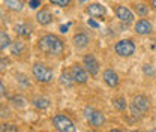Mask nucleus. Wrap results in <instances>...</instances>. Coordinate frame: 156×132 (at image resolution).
<instances>
[{
	"label": "nucleus",
	"mask_w": 156,
	"mask_h": 132,
	"mask_svg": "<svg viewBox=\"0 0 156 132\" xmlns=\"http://www.w3.org/2000/svg\"><path fill=\"white\" fill-rule=\"evenodd\" d=\"M38 48L42 53H45L47 56L60 57L63 54V51H65V42L58 36H56V35L47 33V35H44V36L39 38Z\"/></svg>",
	"instance_id": "nucleus-1"
},
{
	"label": "nucleus",
	"mask_w": 156,
	"mask_h": 132,
	"mask_svg": "<svg viewBox=\"0 0 156 132\" xmlns=\"http://www.w3.org/2000/svg\"><path fill=\"white\" fill-rule=\"evenodd\" d=\"M32 74H33V78L42 84L51 83L53 78H54V72L48 66H45L44 63H35L33 68H32Z\"/></svg>",
	"instance_id": "nucleus-2"
},
{
	"label": "nucleus",
	"mask_w": 156,
	"mask_h": 132,
	"mask_svg": "<svg viewBox=\"0 0 156 132\" xmlns=\"http://www.w3.org/2000/svg\"><path fill=\"white\" fill-rule=\"evenodd\" d=\"M149 108H150V101L146 95L134 96V99L131 102V111L134 116H143L149 111Z\"/></svg>",
	"instance_id": "nucleus-3"
},
{
	"label": "nucleus",
	"mask_w": 156,
	"mask_h": 132,
	"mask_svg": "<svg viewBox=\"0 0 156 132\" xmlns=\"http://www.w3.org/2000/svg\"><path fill=\"white\" fill-rule=\"evenodd\" d=\"M53 125L58 132H75L77 128L74 125V122L71 120V117L65 116V114H56L53 117Z\"/></svg>",
	"instance_id": "nucleus-4"
},
{
	"label": "nucleus",
	"mask_w": 156,
	"mask_h": 132,
	"mask_svg": "<svg viewBox=\"0 0 156 132\" xmlns=\"http://www.w3.org/2000/svg\"><path fill=\"white\" fill-rule=\"evenodd\" d=\"M84 117L89 122V125L95 126V128H99L105 123V116L102 114V111H99L93 107H86L84 108Z\"/></svg>",
	"instance_id": "nucleus-5"
},
{
	"label": "nucleus",
	"mask_w": 156,
	"mask_h": 132,
	"mask_svg": "<svg viewBox=\"0 0 156 132\" xmlns=\"http://www.w3.org/2000/svg\"><path fill=\"white\" fill-rule=\"evenodd\" d=\"M114 51L120 57H131L135 53V44L131 39H122L114 45Z\"/></svg>",
	"instance_id": "nucleus-6"
},
{
	"label": "nucleus",
	"mask_w": 156,
	"mask_h": 132,
	"mask_svg": "<svg viewBox=\"0 0 156 132\" xmlns=\"http://www.w3.org/2000/svg\"><path fill=\"white\" fill-rule=\"evenodd\" d=\"M71 77H72V80L77 83V84H86L87 83V80H89V72L86 71V68L84 66H81V65H72L71 66Z\"/></svg>",
	"instance_id": "nucleus-7"
},
{
	"label": "nucleus",
	"mask_w": 156,
	"mask_h": 132,
	"mask_svg": "<svg viewBox=\"0 0 156 132\" xmlns=\"http://www.w3.org/2000/svg\"><path fill=\"white\" fill-rule=\"evenodd\" d=\"M83 66L86 68V71L90 75H98V72H99V62L93 54H86L83 57Z\"/></svg>",
	"instance_id": "nucleus-8"
},
{
	"label": "nucleus",
	"mask_w": 156,
	"mask_h": 132,
	"mask_svg": "<svg viewBox=\"0 0 156 132\" xmlns=\"http://www.w3.org/2000/svg\"><path fill=\"white\" fill-rule=\"evenodd\" d=\"M116 15L120 21H123V23H126V24H129V23L134 21V14H132V11H131L129 8L123 6V5H119L116 8Z\"/></svg>",
	"instance_id": "nucleus-9"
},
{
	"label": "nucleus",
	"mask_w": 156,
	"mask_h": 132,
	"mask_svg": "<svg viewBox=\"0 0 156 132\" xmlns=\"http://www.w3.org/2000/svg\"><path fill=\"white\" fill-rule=\"evenodd\" d=\"M86 12H87L90 17H93V18H102V17H105L107 9H105V6H102L101 3H90V5L86 8Z\"/></svg>",
	"instance_id": "nucleus-10"
},
{
	"label": "nucleus",
	"mask_w": 156,
	"mask_h": 132,
	"mask_svg": "<svg viewBox=\"0 0 156 132\" xmlns=\"http://www.w3.org/2000/svg\"><path fill=\"white\" fill-rule=\"evenodd\" d=\"M153 30V26L149 20L141 18L135 23V33L136 35H150Z\"/></svg>",
	"instance_id": "nucleus-11"
},
{
	"label": "nucleus",
	"mask_w": 156,
	"mask_h": 132,
	"mask_svg": "<svg viewBox=\"0 0 156 132\" xmlns=\"http://www.w3.org/2000/svg\"><path fill=\"white\" fill-rule=\"evenodd\" d=\"M102 77H104V81L107 83V86H110V87H113V89L120 84V78H119V75H117V72H114V71L110 69V68L104 71Z\"/></svg>",
	"instance_id": "nucleus-12"
},
{
	"label": "nucleus",
	"mask_w": 156,
	"mask_h": 132,
	"mask_svg": "<svg viewBox=\"0 0 156 132\" xmlns=\"http://www.w3.org/2000/svg\"><path fill=\"white\" fill-rule=\"evenodd\" d=\"M72 42H74V45L77 47L78 50H81V48H86V47L89 45L90 38H89V35H86V33L80 32V33H75V35H74Z\"/></svg>",
	"instance_id": "nucleus-13"
},
{
	"label": "nucleus",
	"mask_w": 156,
	"mask_h": 132,
	"mask_svg": "<svg viewBox=\"0 0 156 132\" xmlns=\"http://www.w3.org/2000/svg\"><path fill=\"white\" fill-rule=\"evenodd\" d=\"M32 26L29 24V23H18V24H15V33L21 36V38H27V36H30L32 35Z\"/></svg>",
	"instance_id": "nucleus-14"
},
{
	"label": "nucleus",
	"mask_w": 156,
	"mask_h": 132,
	"mask_svg": "<svg viewBox=\"0 0 156 132\" xmlns=\"http://www.w3.org/2000/svg\"><path fill=\"white\" fill-rule=\"evenodd\" d=\"M36 21L41 26H47V24H50L53 21V15H51V12L48 9H41L36 14Z\"/></svg>",
	"instance_id": "nucleus-15"
},
{
	"label": "nucleus",
	"mask_w": 156,
	"mask_h": 132,
	"mask_svg": "<svg viewBox=\"0 0 156 132\" xmlns=\"http://www.w3.org/2000/svg\"><path fill=\"white\" fill-rule=\"evenodd\" d=\"M33 105L38 110H47L50 107V99L48 98H44V96H38V98L33 99Z\"/></svg>",
	"instance_id": "nucleus-16"
},
{
	"label": "nucleus",
	"mask_w": 156,
	"mask_h": 132,
	"mask_svg": "<svg viewBox=\"0 0 156 132\" xmlns=\"http://www.w3.org/2000/svg\"><path fill=\"white\" fill-rule=\"evenodd\" d=\"M5 5L9 11H14V12H20L23 9V2L21 0H5Z\"/></svg>",
	"instance_id": "nucleus-17"
},
{
	"label": "nucleus",
	"mask_w": 156,
	"mask_h": 132,
	"mask_svg": "<svg viewBox=\"0 0 156 132\" xmlns=\"http://www.w3.org/2000/svg\"><path fill=\"white\" fill-rule=\"evenodd\" d=\"M24 48H26L24 42H21V41H15V42H12V45H11V53H12L14 56H20V54H23Z\"/></svg>",
	"instance_id": "nucleus-18"
},
{
	"label": "nucleus",
	"mask_w": 156,
	"mask_h": 132,
	"mask_svg": "<svg viewBox=\"0 0 156 132\" xmlns=\"http://www.w3.org/2000/svg\"><path fill=\"white\" fill-rule=\"evenodd\" d=\"M12 44H11V38H9V35L5 32V30H2L0 32V48H2V51H5L8 47H11Z\"/></svg>",
	"instance_id": "nucleus-19"
},
{
	"label": "nucleus",
	"mask_w": 156,
	"mask_h": 132,
	"mask_svg": "<svg viewBox=\"0 0 156 132\" xmlns=\"http://www.w3.org/2000/svg\"><path fill=\"white\" fill-rule=\"evenodd\" d=\"M134 11H135L140 17H147L150 9H149V6L144 5V3H136V5H134Z\"/></svg>",
	"instance_id": "nucleus-20"
},
{
	"label": "nucleus",
	"mask_w": 156,
	"mask_h": 132,
	"mask_svg": "<svg viewBox=\"0 0 156 132\" xmlns=\"http://www.w3.org/2000/svg\"><path fill=\"white\" fill-rule=\"evenodd\" d=\"M60 83H62L63 86H66V87H71L75 81L72 80L71 72H62V75H60Z\"/></svg>",
	"instance_id": "nucleus-21"
},
{
	"label": "nucleus",
	"mask_w": 156,
	"mask_h": 132,
	"mask_svg": "<svg viewBox=\"0 0 156 132\" xmlns=\"http://www.w3.org/2000/svg\"><path fill=\"white\" fill-rule=\"evenodd\" d=\"M113 107L116 110H119V111L126 110V99L125 98H116V99H113Z\"/></svg>",
	"instance_id": "nucleus-22"
},
{
	"label": "nucleus",
	"mask_w": 156,
	"mask_h": 132,
	"mask_svg": "<svg viewBox=\"0 0 156 132\" xmlns=\"http://www.w3.org/2000/svg\"><path fill=\"white\" fill-rule=\"evenodd\" d=\"M11 102H12L15 107H18V108H24V107L27 105V102H26V99H24L23 96H14V98H11Z\"/></svg>",
	"instance_id": "nucleus-23"
},
{
	"label": "nucleus",
	"mask_w": 156,
	"mask_h": 132,
	"mask_svg": "<svg viewBox=\"0 0 156 132\" xmlns=\"http://www.w3.org/2000/svg\"><path fill=\"white\" fill-rule=\"evenodd\" d=\"M15 78H17V83H18L20 86H23V87H29V86H30V80L24 75V74H17Z\"/></svg>",
	"instance_id": "nucleus-24"
},
{
	"label": "nucleus",
	"mask_w": 156,
	"mask_h": 132,
	"mask_svg": "<svg viewBox=\"0 0 156 132\" xmlns=\"http://www.w3.org/2000/svg\"><path fill=\"white\" fill-rule=\"evenodd\" d=\"M0 132H18V128L12 123H3L0 126Z\"/></svg>",
	"instance_id": "nucleus-25"
},
{
	"label": "nucleus",
	"mask_w": 156,
	"mask_h": 132,
	"mask_svg": "<svg viewBox=\"0 0 156 132\" xmlns=\"http://www.w3.org/2000/svg\"><path fill=\"white\" fill-rule=\"evenodd\" d=\"M48 2L54 6H58V8H68L72 0H48Z\"/></svg>",
	"instance_id": "nucleus-26"
},
{
	"label": "nucleus",
	"mask_w": 156,
	"mask_h": 132,
	"mask_svg": "<svg viewBox=\"0 0 156 132\" xmlns=\"http://www.w3.org/2000/svg\"><path fill=\"white\" fill-rule=\"evenodd\" d=\"M143 71H144V74H146L147 77H150V75H153V74H155L153 66H152V65H149V63H146V65L143 66Z\"/></svg>",
	"instance_id": "nucleus-27"
},
{
	"label": "nucleus",
	"mask_w": 156,
	"mask_h": 132,
	"mask_svg": "<svg viewBox=\"0 0 156 132\" xmlns=\"http://www.w3.org/2000/svg\"><path fill=\"white\" fill-rule=\"evenodd\" d=\"M39 5H41V2H39V0H32V2H30V8H33V9H36Z\"/></svg>",
	"instance_id": "nucleus-28"
},
{
	"label": "nucleus",
	"mask_w": 156,
	"mask_h": 132,
	"mask_svg": "<svg viewBox=\"0 0 156 132\" xmlns=\"http://www.w3.org/2000/svg\"><path fill=\"white\" fill-rule=\"evenodd\" d=\"M87 24H89V26H92V27H95V29H98V27H99V24H98L96 21H93L92 18H90L89 21H87Z\"/></svg>",
	"instance_id": "nucleus-29"
},
{
	"label": "nucleus",
	"mask_w": 156,
	"mask_h": 132,
	"mask_svg": "<svg viewBox=\"0 0 156 132\" xmlns=\"http://www.w3.org/2000/svg\"><path fill=\"white\" fill-rule=\"evenodd\" d=\"M68 29H69V24H66V26H60V32H62V33H66Z\"/></svg>",
	"instance_id": "nucleus-30"
},
{
	"label": "nucleus",
	"mask_w": 156,
	"mask_h": 132,
	"mask_svg": "<svg viewBox=\"0 0 156 132\" xmlns=\"http://www.w3.org/2000/svg\"><path fill=\"white\" fill-rule=\"evenodd\" d=\"M6 65H8V62H5V59H2V71H5Z\"/></svg>",
	"instance_id": "nucleus-31"
},
{
	"label": "nucleus",
	"mask_w": 156,
	"mask_h": 132,
	"mask_svg": "<svg viewBox=\"0 0 156 132\" xmlns=\"http://www.w3.org/2000/svg\"><path fill=\"white\" fill-rule=\"evenodd\" d=\"M0 87H2V95H3V96H5V92H6V90H5V84H3V83H2V84H0Z\"/></svg>",
	"instance_id": "nucleus-32"
},
{
	"label": "nucleus",
	"mask_w": 156,
	"mask_h": 132,
	"mask_svg": "<svg viewBox=\"0 0 156 132\" xmlns=\"http://www.w3.org/2000/svg\"><path fill=\"white\" fill-rule=\"evenodd\" d=\"M150 5H152V8L156 11V0H152V2H150Z\"/></svg>",
	"instance_id": "nucleus-33"
},
{
	"label": "nucleus",
	"mask_w": 156,
	"mask_h": 132,
	"mask_svg": "<svg viewBox=\"0 0 156 132\" xmlns=\"http://www.w3.org/2000/svg\"><path fill=\"white\" fill-rule=\"evenodd\" d=\"M108 132H122V131H120V129H110Z\"/></svg>",
	"instance_id": "nucleus-34"
},
{
	"label": "nucleus",
	"mask_w": 156,
	"mask_h": 132,
	"mask_svg": "<svg viewBox=\"0 0 156 132\" xmlns=\"http://www.w3.org/2000/svg\"><path fill=\"white\" fill-rule=\"evenodd\" d=\"M150 132H156V129H152V131H150Z\"/></svg>",
	"instance_id": "nucleus-35"
},
{
	"label": "nucleus",
	"mask_w": 156,
	"mask_h": 132,
	"mask_svg": "<svg viewBox=\"0 0 156 132\" xmlns=\"http://www.w3.org/2000/svg\"><path fill=\"white\" fill-rule=\"evenodd\" d=\"M132 132H141V131H132Z\"/></svg>",
	"instance_id": "nucleus-36"
},
{
	"label": "nucleus",
	"mask_w": 156,
	"mask_h": 132,
	"mask_svg": "<svg viewBox=\"0 0 156 132\" xmlns=\"http://www.w3.org/2000/svg\"><path fill=\"white\" fill-rule=\"evenodd\" d=\"M80 2H86V0H80Z\"/></svg>",
	"instance_id": "nucleus-37"
},
{
	"label": "nucleus",
	"mask_w": 156,
	"mask_h": 132,
	"mask_svg": "<svg viewBox=\"0 0 156 132\" xmlns=\"http://www.w3.org/2000/svg\"><path fill=\"white\" fill-rule=\"evenodd\" d=\"M89 132H95V131H89Z\"/></svg>",
	"instance_id": "nucleus-38"
}]
</instances>
